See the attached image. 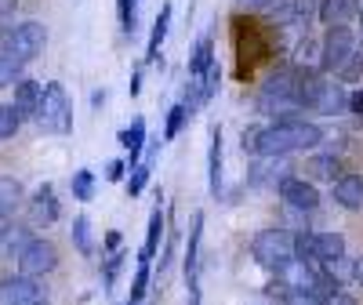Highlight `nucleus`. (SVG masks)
I'll return each mask as SVG.
<instances>
[{"instance_id": "f257e3e1", "label": "nucleus", "mask_w": 363, "mask_h": 305, "mask_svg": "<svg viewBox=\"0 0 363 305\" xmlns=\"http://www.w3.org/2000/svg\"><path fill=\"white\" fill-rule=\"evenodd\" d=\"M323 128L316 120H306L298 109H284L277 116V124H265L262 135H258V157H269V160H287L291 152H301V149H316L323 142Z\"/></svg>"}, {"instance_id": "f03ea898", "label": "nucleus", "mask_w": 363, "mask_h": 305, "mask_svg": "<svg viewBox=\"0 0 363 305\" xmlns=\"http://www.w3.org/2000/svg\"><path fill=\"white\" fill-rule=\"evenodd\" d=\"M251 255L262 269H269L272 277H277V272H284L287 262H294V233H287L284 226L258 229L251 236Z\"/></svg>"}, {"instance_id": "7ed1b4c3", "label": "nucleus", "mask_w": 363, "mask_h": 305, "mask_svg": "<svg viewBox=\"0 0 363 305\" xmlns=\"http://www.w3.org/2000/svg\"><path fill=\"white\" fill-rule=\"evenodd\" d=\"M44 48H48V26L37 18L15 22L0 33V55H11L18 62H33L44 55Z\"/></svg>"}, {"instance_id": "20e7f679", "label": "nucleus", "mask_w": 363, "mask_h": 305, "mask_svg": "<svg viewBox=\"0 0 363 305\" xmlns=\"http://www.w3.org/2000/svg\"><path fill=\"white\" fill-rule=\"evenodd\" d=\"M37 124L48 135H69L73 131V102L66 95V87L58 80H48L40 91V109H37Z\"/></svg>"}, {"instance_id": "39448f33", "label": "nucleus", "mask_w": 363, "mask_h": 305, "mask_svg": "<svg viewBox=\"0 0 363 305\" xmlns=\"http://www.w3.org/2000/svg\"><path fill=\"white\" fill-rule=\"evenodd\" d=\"M359 48H356V33L349 26H330L327 33H323V40H320V58H316V66H320V73H342V66L349 62V58L356 55Z\"/></svg>"}, {"instance_id": "423d86ee", "label": "nucleus", "mask_w": 363, "mask_h": 305, "mask_svg": "<svg viewBox=\"0 0 363 305\" xmlns=\"http://www.w3.org/2000/svg\"><path fill=\"white\" fill-rule=\"evenodd\" d=\"M15 262H18V272H22V277L44 280V277H51V272L58 269V248H55L48 236H33V240L26 243V251H22Z\"/></svg>"}, {"instance_id": "0eeeda50", "label": "nucleus", "mask_w": 363, "mask_h": 305, "mask_svg": "<svg viewBox=\"0 0 363 305\" xmlns=\"http://www.w3.org/2000/svg\"><path fill=\"white\" fill-rule=\"evenodd\" d=\"M277 196L284 200V207L301 211V215H313V211L320 207V189L313 186L306 174H287L277 186Z\"/></svg>"}, {"instance_id": "6e6552de", "label": "nucleus", "mask_w": 363, "mask_h": 305, "mask_svg": "<svg viewBox=\"0 0 363 305\" xmlns=\"http://www.w3.org/2000/svg\"><path fill=\"white\" fill-rule=\"evenodd\" d=\"M40 301H48V298H44V284L37 277L15 272V277L0 280V305H40Z\"/></svg>"}, {"instance_id": "1a4fd4ad", "label": "nucleus", "mask_w": 363, "mask_h": 305, "mask_svg": "<svg viewBox=\"0 0 363 305\" xmlns=\"http://www.w3.org/2000/svg\"><path fill=\"white\" fill-rule=\"evenodd\" d=\"M26 207H29V222L33 226H55L58 218H62V204H58L51 182H44V186L26 200Z\"/></svg>"}, {"instance_id": "9d476101", "label": "nucleus", "mask_w": 363, "mask_h": 305, "mask_svg": "<svg viewBox=\"0 0 363 305\" xmlns=\"http://www.w3.org/2000/svg\"><path fill=\"white\" fill-rule=\"evenodd\" d=\"M301 171H306V178L313 182V186H316V182H330V186H335V182L345 174L338 152H313V157L306 160V167H301Z\"/></svg>"}, {"instance_id": "9b49d317", "label": "nucleus", "mask_w": 363, "mask_h": 305, "mask_svg": "<svg viewBox=\"0 0 363 305\" xmlns=\"http://www.w3.org/2000/svg\"><path fill=\"white\" fill-rule=\"evenodd\" d=\"M15 95H11V106L18 109V116H22V124L26 120H37V109H40V91H44V84L40 80H29V77H22L15 87Z\"/></svg>"}, {"instance_id": "f8f14e48", "label": "nucleus", "mask_w": 363, "mask_h": 305, "mask_svg": "<svg viewBox=\"0 0 363 305\" xmlns=\"http://www.w3.org/2000/svg\"><path fill=\"white\" fill-rule=\"evenodd\" d=\"M313 113H320V116H342V113H349V91L338 80H323L320 95L313 102Z\"/></svg>"}, {"instance_id": "ddd939ff", "label": "nucleus", "mask_w": 363, "mask_h": 305, "mask_svg": "<svg viewBox=\"0 0 363 305\" xmlns=\"http://www.w3.org/2000/svg\"><path fill=\"white\" fill-rule=\"evenodd\" d=\"M120 145H124V152H128V171L131 167H138L142 164V157H145V145H149V135H145V116H135L131 120V128H124L120 131V138H116Z\"/></svg>"}, {"instance_id": "4468645a", "label": "nucleus", "mask_w": 363, "mask_h": 305, "mask_svg": "<svg viewBox=\"0 0 363 305\" xmlns=\"http://www.w3.org/2000/svg\"><path fill=\"white\" fill-rule=\"evenodd\" d=\"M330 196L342 211H363V174L345 171L335 186H330Z\"/></svg>"}, {"instance_id": "2eb2a0df", "label": "nucleus", "mask_w": 363, "mask_h": 305, "mask_svg": "<svg viewBox=\"0 0 363 305\" xmlns=\"http://www.w3.org/2000/svg\"><path fill=\"white\" fill-rule=\"evenodd\" d=\"M222 128L215 124L211 128V145H207V189H211V196H222V182H225V174H222Z\"/></svg>"}, {"instance_id": "dca6fc26", "label": "nucleus", "mask_w": 363, "mask_h": 305, "mask_svg": "<svg viewBox=\"0 0 363 305\" xmlns=\"http://www.w3.org/2000/svg\"><path fill=\"white\" fill-rule=\"evenodd\" d=\"M171 15H174V11H171V4H164V8H160V15L153 18V29H149V44H145V55H142V58H145V66H157V62L164 66L160 48H164V40H167Z\"/></svg>"}, {"instance_id": "f3484780", "label": "nucleus", "mask_w": 363, "mask_h": 305, "mask_svg": "<svg viewBox=\"0 0 363 305\" xmlns=\"http://www.w3.org/2000/svg\"><path fill=\"white\" fill-rule=\"evenodd\" d=\"M287 174H291V167H287L284 160L258 157V160L251 164V171H247V182H251V186H272V189H277Z\"/></svg>"}, {"instance_id": "a211bd4d", "label": "nucleus", "mask_w": 363, "mask_h": 305, "mask_svg": "<svg viewBox=\"0 0 363 305\" xmlns=\"http://www.w3.org/2000/svg\"><path fill=\"white\" fill-rule=\"evenodd\" d=\"M164 229H167V218H164V207L157 204L153 211H149V226H145V243L138 251V262H149L153 265L157 251H160V240H164Z\"/></svg>"}, {"instance_id": "6ab92c4d", "label": "nucleus", "mask_w": 363, "mask_h": 305, "mask_svg": "<svg viewBox=\"0 0 363 305\" xmlns=\"http://www.w3.org/2000/svg\"><path fill=\"white\" fill-rule=\"evenodd\" d=\"M316 262H320V265H338V262H345V236H342L338 229L316 233Z\"/></svg>"}, {"instance_id": "aec40b11", "label": "nucleus", "mask_w": 363, "mask_h": 305, "mask_svg": "<svg viewBox=\"0 0 363 305\" xmlns=\"http://www.w3.org/2000/svg\"><path fill=\"white\" fill-rule=\"evenodd\" d=\"M26 200H29V196H26L22 182L11 178V174H0V218H11Z\"/></svg>"}, {"instance_id": "412c9836", "label": "nucleus", "mask_w": 363, "mask_h": 305, "mask_svg": "<svg viewBox=\"0 0 363 305\" xmlns=\"http://www.w3.org/2000/svg\"><path fill=\"white\" fill-rule=\"evenodd\" d=\"M356 15H359V0H323L316 18L330 29V26H345V22L356 18Z\"/></svg>"}, {"instance_id": "4be33fe9", "label": "nucleus", "mask_w": 363, "mask_h": 305, "mask_svg": "<svg viewBox=\"0 0 363 305\" xmlns=\"http://www.w3.org/2000/svg\"><path fill=\"white\" fill-rule=\"evenodd\" d=\"M200 240H203V211H193V226H189V240H186V280L200 277Z\"/></svg>"}, {"instance_id": "5701e85b", "label": "nucleus", "mask_w": 363, "mask_h": 305, "mask_svg": "<svg viewBox=\"0 0 363 305\" xmlns=\"http://www.w3.org/2000/svg\"><path fill=\"white\" fill-rule=\"evenodd\" d=\"M218 58H215V40H211V33H203L200 40H196V48H193V55H189V80H200L211 66H215Z\"/></svg>"}, {"instance_id": "b1692460", "label": "nucleus", "mask_w": 363, "mask_h": 305, "mask_svg": "<svg viewBox=\"0 0 363 305\" xmlns=\"http://www.w3.org/2000/svg\"><path fill=\"white\" fill-rule=\"evenodd\" d=\"M29 240H33L29 226H8V229H0V255H4V258H18L26 251Z\"/></svg>"}, {"instance_id": "393cba45", "label": "nucleus", "mask_w": 363, "mask_h": 305, "mask_svg": "<svg viewBox=\"0 0 363 305\" xmlns=\"http://www.w3.org/2000/svg\"><path fill=\"white\" fill-rule=\"evenodd\" d=\"M193 84H196V106H207L211 99L218 95V87H222V66L215 62L200 80H193Z\"/></svg>"}, {"instance_id": "a878e982", "label": "nucleus", "mask_w": 363, "mask_h": 305, "mask_svg": "<svg viewBox=\"0 0 363 305\" xmlns=\"http://www.w3.org/2000/svg\"><path fill=\"white\" fill-rule=\"evenodd\" d=\"M69 236H73V248H77L84 258L95 255V236H91V222H87V215H77V218H73Z\"/></svg>"}, {"instance_id": "bb28decb", "label": "nucleus", "mask_w": 363, "mask_h": 305, "mask_svg": "<svg viewBox=\"0 0 363 305\" xmlns=\"http://www.w3.org/2000/svg\"><path fill=\"white\" fill-rule=\"evenodd\" d=\"M69 193H73V200H80V204L95 200V171H91V167L73 171V178H69Z\"/></svg>"}, {"instance_id": "cd10ccee", "label": "nucleus", "mask_w": 363, "mask_h": 305, "mask_svg": "<svg viewBox=\"0 0 363 305\" xmlns=\"http://www.w3.org/2000/svg\"><path fill=\"white\" fill-rule=\"evenodd\" d=\"M189 116H193V109H189L186 102H174V106L167 109V124H164V142L178 138V135H182V128L189 124Z\"/></svg>"}, {"instance_id": "c85d7f7f", "label": "nucleus", "mask_w": 363, "mask_h": 305, "mask_svg": "<svg viewBox=\"0 0 363 305\" xmlns=\"http://www.w3.org/2000/svg\"><path fill=\"white\" fill-rule=\"evenodd\" d=\"M124 262H128V251H124V248L102 258V291H106V294L116 287V277H120V269H124Z\"/></svg>"}, {"instance_id": "c756f323", "label": "nucleus", "mask_w": 363, "mask_h": 305, "mask_svg": "<svg viewBox=\"0 0 363 305\" xmlns=\"http://www.w3.org/2000/svg\"><path fill=\"white\" fill-rule=\"evenodd\" d=\"M149 280H153V265L149 262H138V272L131 280V294H128V305H145V294H149Z\"/></svg>"}, {"instance_id": "7c9ffc66", "label": "nucleus", "mask_w": 363, "mask_h": 305, "mask_svg": "<svg viewBox=\"0 0 363 305\" xmlns=\"http://www.w3.org/2000/svg\"><path fill=\"white\" fill-rule=\"evenodd\" d=\"M149 174H153V160L142 157V164H138V167H131V174H128V182H124L128 196H142V193H145V186H149Z\"/></svg>"}, {"instance_id": "2f4dec72", "label": "nucleus", "mask_w": 363, "mask_h": 305, "mask_svg": "<svg viewBox=\"0 0 363 305\" xmlns=\"http://www.w3.org/2000/svg\"><path fill=\"white\" fill-rule=\"evenodd\" d=\"M294 262H316V233L313 229L294 233Z\"/></svg>"}, {"instance_id": "473e14b6", "label": "nucleus", "mask_w": 363, "mask_h": 305, "mask_svg": "<svg viewBox=\"0 0 363 305\" xmlns=\"http://www.w3.org/2000/svg\"><path fill=\"white\" fill-rule=\"evenodd\" d=\"M18 128H22V116H18V109H15L11 102H0V142L15 138V135H18Z\"/></svg>"}, {"instance_id": "72a5a7b5", "label": "nucleus", "mask_w": 363, "mask_h": 305, "mask_svg": "<svg viewBox=\"0 0 363 305\" xmlns=\"http://www.w3.org/2000/svg\"><path fill=\"white\" fill-rule=\"evenodd\" d=\"M116 15H120L124 37H135L138 33V4H131V0H116Z\"/></svg>"}, {"instance_id": "f704fd0d", "label": "nucleus", "mask_w": 363, "mask_h": 305, "mask_svg": "<svg viewBox=\"0 0 363 305\" xmlns=\"http://www.w3.org/2000/svg\"><path fill=\"white\" fill-rule=\"evenodd\" d=\"M320 4L323 0H291V11H294V26H313V18L320 15Z\"/></svg>"}, {"instance_id": "c9c22d12", "label": "nucleus", "mask_w": 363, "mask_h": 305, "mask_svg": "<svg viewBox=\"0 0 363 305\" xmlns=\"http://www.w3.org/2000/svg\"><path fill=\"white\" fill-rule=\"evenodd\" d=\"M22 70H26V62H18L11 55H0V87H15L22 80Z\"/></svg>"}, {"instance_id": "e433bc0d", "label": "nucleus", "mask_w": 363, "mask_h": 305, "mask_svg": "<svg viewBox=\"0 0 363 305\" xmlns=\"http://www.w3.org/2000/svg\"><path fill=\"white\" fill-rule=\"evenodd\" d=\"M265 298H269V301H277V305H287V298H291V284H287L284 277H272V280L265 284Z\"/></svg>"}, {"instance_id": "4c0bfd02", "label": "nucleus", "mask_w": 363, "mask_h": 305, "mask_svg": "<svg viewBox=\"0 0 363 305\" xmlns=\"http://www.w3.org/2000/svg\"><path fill=\"white\" fill-rule=\"evenodd\" d=\"M363 77V51H356L349 62L342 66V73H338V84H356Z\"/></svg>"}, {"instance_id": "58836bf2", "label": "nucleus", "mask_w": 363, "mask_h": 305, "mask_svg": "<svg viewBox=\"0 0 363 305\" xmlns=\"http://www.w3.org/2000/svg\"><path fill=\"white\" fill-rule=\"evenodd\" d=\"M258 135H262V124H247L240 131V149H244L247 157H258Z\"/></svg>"}, {"instance_id": "ea45409f", "label": "nucleus", "mask_w": 363, "mask_h": 305, "mask_svg": "<svg viewBox=\"0 0 363 305\" xmlns=\"http://www.w3.org/2000/svg\"><path fill=\"white\" fill-rule=\"evenodd\" d=\"M287 305H330V301H323L316 291H291Z\"/></svg>"}, {"instance_id": "a19ab883", "label": "nucleus", "mask_w": 363, "mask_h": 305, "mask_svg": "<svg viewBox=\"0 0 363 305\" xmlns=\"http://www.w3.org/2000/svg\"><path fill=\"white\" fill-rule=\"evenodd\" d=\"M233 4L240 11H269V8H277L280 0H233Z\"/></svg>"}, {"instance_id": "79ce46f5", "label": "nucleus", "mask_w": 363, "mask_h": 305, "mask_svg": "<svg viewBox=\"0 0 363 305\" xmlns=\"http://www.w3.org/2000/svg\"><path fill=\"white\" fill-rule=\"evenodd\" d=\"M128 174V160H109L106 164V182H124Z\"/></svg>"}, {"instance_id": "37998d69", "label": "nucleus", "mask_w": 363, "mask_h": 305, "mask_svg": "<svg viewBox=\"0 0 363 305\" xmlns=\"http://www.w3.org/2000/svg\"><path fill=\"white\" fill-rule=\"evenodd\" d=\"M349 113L363 120V87H356V91H349Z\"/></svg>"}, {"instance_id": "c03bdc74", "label": "nucleus", "mask_w": 363, "mask_h": 305, "mask_svg": "<svg viewBox=\"0 0 363 305\" xmlns=\"http://www.w3.org/2000/svg\"><path fill=\"white\" fill-rule=\"evenodd\" d=\"M186 287H189L186 305H200V298H203V294H200V277H189V280H186Z\"/></svg>"}, {"instance_id": "a18cd8bd", "label": "nucleus", "mask_w": 363, "mask_h": 305, "mask_svg": "<svg viewBox=\"0 0 363 305\" xmlns=\"http://www.w3.org/2000/svg\"><path fill=\"white\" fill-rule=\"evenodd\" d=\"M128 95H131V99H138V95H142V70H135V73H131V84H128Z\"/></svg>"}, {"instance_id": "49530a36", "label": "nucleus", "mask_w": 363, "mask_h": 305, "mask_svg": "<svg viewBox=\"0 0 363 305\" xmlns=\"http://www.w3.org/2000/svg\"><path fill=\"white\" fill-rule=\"evenodd\" d=\"M120 243H124V240H120V233H116V229H109V233H106V251H109V255H113V251H120Z\"/></svg>"}, {"instance_id": "de8ad7c7", "label": "nucleus", "mask_w": 363, "mask_h": 305, "mask_svg": "<svg viewBox=\"0 0 363 305\" xmlns=\"http://www.w3.org/2000/svg\"><path fill=\"white\" fill-rule=\"evenodd\" d=\"M106 99H109V91H106V87H102V91H91V106H95V109H102Z\"/></svg>"}, {"instance_id": "09e8293b", "label": "nucleus", "mask_w": 363, "mask_h": 305, "mask_svg": "<svg viewBox=\"0 0 363 305\" xmlns=\"http://www.w3.org/2000/svg\"><path fill=\"white\" fill-rule=\"evenodd\" d=\"M349 272H352V280H356V284L363 287V255H359V258L352 262V269H349Z\"/></svg>"}, {"instance_id": "8fccbe9b", "label": "nucleus", "mask_w": 363, "mask_h": 305, "mask_svg": "<svg viewBox=\"0 0 363 305\" xmlns=\"http://www.w3.org/2000/svg\"><path fill=\"white\" fill-rule=\"evenodd\" d=\"M15 4H18V0H0V22H4V18L15 11Z\"/></svg>"}, {"instance_id": "3c124183", "label": "nucleus", "mask_w": 363, "mask_h": 305, "mask_svg": "<svg viewBox=\"0 0 363 305\" xmlns=\"http://www.w3.org/2000/svg\"><path fill=\"white\" fill-rule=\"evenodd\" d=\"M330 305H359V301H356L352 294H345V291H342V294H338L335 301H330Z\"/></svg>"}, {"instance_id": "603ef678", "label": "nucleus", "mask_w": 363, "mask_h": 305, "mask_svg": "<svg viewBox=\"0 0 363 305\" xmlns=\"http://www.w3.org/2000/svg\"><path fill=\"white\" fill-rule=\"evenodd\" d=\"M356 18H359V33H363V4H359V15Z\"/></svg>"}, {"instance_id": "864d4df0", "label": "nucleus", "mask_w": 363, "mask_h": 305, "mask_svg": "<svg viewBox=\"0 0 363 305\" xmlns=\"http://www.w3.org/2000/svg\"><path fill=\"white\" fill-rule=\"evenodd\" d=\"M131 4H142V0H131Z\"/></svg>"}, {"instance_id": "5fc2aeb1", "label": "nucleus", "mask_w": 363, "mask_h": 305, "mask_svg": "<svg viewBox=\"0 0 363 305\" xmlns=\"http://www.w3.org/2000/svg\"><path fill=\"white\" fill-rule=\"evenodd\" d=\"M120 305H128V301H120Z\"/></svg>"}]
</instances>
